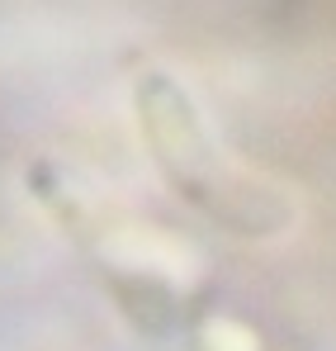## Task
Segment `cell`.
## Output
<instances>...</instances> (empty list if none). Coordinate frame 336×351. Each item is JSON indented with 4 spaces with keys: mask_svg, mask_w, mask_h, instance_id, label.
Listing matches in <instances>:
<instances>
[{
    "mask_svg": "<svg viewBox=\"0 0 336 351\" xmlns=\"http://www.w3.org/2000/svg\"><path fill=\"white\" fill-rule=\"evenodd\" d=\"M138 119H142V138H147L157 167L180 199L199 204L204 214L223 219L232 228H256V219L246 209H261V195L218 167L214 143L194 114L190 95L170 76L152 71L138 81Z\"/></svg>",
    "mask_w": 336,
    "mask_h": 351,
    "instance_id": "cell-1",
    "label": "cell"
}]
</instances>
